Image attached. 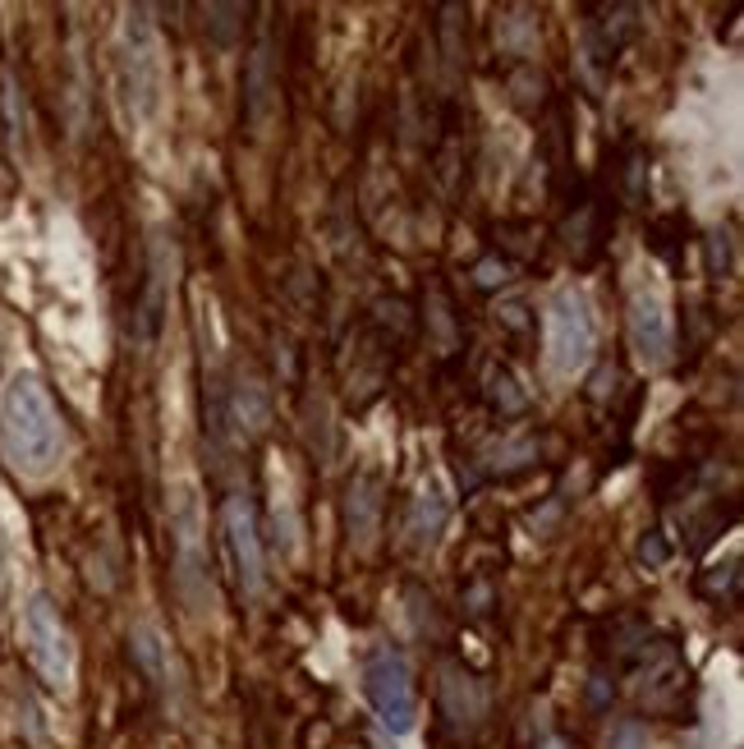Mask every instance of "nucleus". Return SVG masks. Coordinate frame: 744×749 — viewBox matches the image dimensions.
<instances>
[{
	"mask_svg": "<svg viewBox=\"0 0 744 749\" xmlns=\"http://www.w3.org/2000/svg\"><path fill=\"white\" fill-rule=\"evenodd\" d=\"M0 446L23 478H51L65 460V424L32 368H14L0 387Z\"/></svg>",
	"mask_w": 744,
	"mask_h": 749,
	"instance_id": "1",
	"label": "nucleus"
},
{
	"mask_svg": "<svg viewBox=\"0 0 744 749\" xmlns=\"http://www.w3.org/2000/svg\"><path fill=\"white\" fill-rule=\"evenodd\" d=\"M116 93L129 125H153L166 106V56L147 10H125L116 37Z\"/></svg>",
	"mask_w": 744,
	"mask_h": 749,
	"instance_id": "2",
	"label": "nucleus"
},
{
	"mask_svg": "<svg viewBox=\"0 0 744 749\" xmlns=\"http://www.w3.org/2000/svg\"><path fill=\"white\" fill-rule=\"evenodd\" d=\"M547 372L551 378H579V372L593 363V350H598V318H593V304L579 285H561L547 299Z\"/></svg>",
	"mask_w": 744,
	"mask_h": 749,
	"instance_id": "3",
	"label": "nucleus"
},
{
	"mask_svg": "<svg viewBox=\"0 0 744 749\" xmlns=\"http://www.w3.org/2000/svg\"><path fill=\"white\" fill-rule=\"evenodd\" d=\"M170 538H175V584L184 607L194 616H212V571H207V543H203V506L194 483H175L170 497Z\"/></svg>",
	"mask_w": 744,
	"mask_h": 749,
	"instance_id": "4",
	"label": "nucleus"
},
{
	"mask_svg": "<svg viewBox=\"0 0 744 749\" xmlns=\"http://www.w3.org/2000/svg\"><path fill=\"white\" fill-rule=\"evenodd\" d=\"M23 653L32 662V671L42 677V685H51L56 694H69L74 690V667H79V658H74V640L69 630L60 621V612L51 607L47 593H32L28 607H23Z\"/></svg>",
	"mask_w": 744,
	"mask_h": 749,
	"instance_id": "5",
	"label": "nucleus"
},
{
	"mask_svg": "<svg viewBox=\"0 0 744 749\" xmlns=\"http://www.w3.org/2000/svg\"><path fill=\"white\" fill-rule=\"evenodd\" d=\"M363 699L368 708L382 718V727L391 736H409L419 722V699H414V677H409V662L391 649L372 653L363 662Z\"/></svg>",
	"mask_w": 744,
	"mask_h": 749,
	"instance_id": "6",
	"label": "nucleus"
},
{
	"mask_svg": "<svg viewBox=\"0 0 744 749\" xmlns=\"http://www.w3.org/2000/svg\"><path fill=\"white\" fill-rule=\"evenodd\" d=\"M629 346L648 368H662L676 359V318L672 299L653 276H639L629 285Z\"/></svg>",
	"mask_w": 744,
	"mask_h": 749,
	"instance_id": "7",
	"label": "nucleus"
},
{
	"mask_svg": "<svg viewBox=\"0 0 744 749\" xmlns=\"http://www.w3.org/2000/svg\"><path fill=\"white\" fill-rule=\"evenodd\" d=\"M221 538H226L235 584L244 597H263L267 588V561H263V538H257V519L244 497H226L221 506Z\"/></svg>",
	"mask_w": 744,
	"mask_h": 749,
	"instance_id": "8",
	"label": "nucleus"
},
{
	"mask_svg": "<svg viewBox=\"0 0 744 749\" xmlns=\"http://www.w3.org/2000/svg\"><path fill=\"white\" fill-rule=\"evenodd\" d=\"M446 519H451V493H446V483L432 474V478H423L414 506H409V524H404L409 543H414V547H432L441 538V529H446Z\"/></svg>",
	"mask_w": 744,
	"mask_h": 749,
	"instance_id": "9",
	"label": "nucleus"
},
{
	"mask_svg": "<svg viewBox=\"0 0 744 749\" xmlns=\"http://www.w3.org/2000/svg\"><path fill=\"white\" fill-rule=\"evenodd\" d=\"M378 510H382V497H378V478H354L350 483V534H359V543L372 538L378 529Z\"/></svg>",
	"mask_w": 744,
	"mask_h": 749,
	"instance_id": "10",
	"label": "nucleus"
},
{
	"mask_svg": "<svg viewBox=\"0 0 744 749\" xmlns=\"http://www.w3.org/2000/svg\"><path fill=\"white\" fill-rule=\"evenodd\" d=\"M235 419H239V428L248 432V437H257L267 424H272V405H267V391H263V382H239L235 387Z\"/></svg>",
	"mask_w": 744,
	"mask_h": 749,
	"instance_id": "11",
	"label": "nucleus"
},
{
	"mask_svg": "<svg viewBox=\"0 0 744 749\" xmlns=\"http://www.w3.org/2000/svg\"><path fill=\"white\" fill-rule=\"evenodd\" d=\"M134 662L143 667V677L147 681H157V685H166V644H161V634H157V625H134Z\"/></svg>",
	"mask_w": 744,
	"mask_h": 749,
	"instance_id": "12",
	"label": "nucleus"
},
{
	"mask_svg": "<svg viewBox=\"0 0 744 749\" xmlns=\"http://www.w3.org/2000/svg\"><path fill=\"white\" fill-rule=\"evenodd\" d=\"M441 699H446V713H451L456 722H473V718H478V708H482V699H478L473 681H469V677H460V671H446V681H441Z\"/></svg>",
	"mask_w": 744,
	"mask_h": 749,
	"instance_id": "13",
	"label": "nucleus"
},
{
	"mask_svg": "<svg viewBox=\"0 0 744 749\" xmlns=\"http://www.w3.org/2000/svg\"><path fill=\"white\" fill-rule=\"evenodd\" d=\"M533 749H566V745L556 740V736H538V745H533Z\"/></svg>",
	"mask_w": 744,
	"mask_h": 749,
	"instance_id": "14",
	"label": "nucleus"
}]
</instances>
